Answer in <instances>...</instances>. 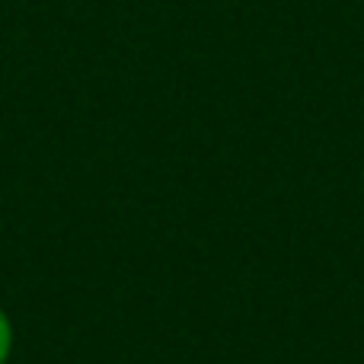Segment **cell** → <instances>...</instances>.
<instances>
[{
    "label": "cell",
    "instance_id": "cell-1",
    "mask_svg": "<svg viewBox=\"0 0 364 364\" xmlns=\"http://www.w3.org/2000/svg\"><path fill=\"white\" fill-rule=\"evenodd\" d=\"M6 352H10V323H6V316L0 314V364H4Z\"/></svg>",
    "mask_w": 364,
    "mask_h": 364
}]
</instances>
